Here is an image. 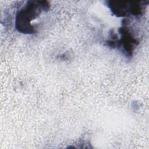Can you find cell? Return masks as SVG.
<instances>
[{
  "label": "cell",
  "mask_w": 149,
  "mask_h": 149,
  "mask_svg": "<svg viewBox=\"0 0 149 149\" xmlns=\"http://www.w3.org/2000/svg\"><path fill=\"white\" fill-rule=\"evenodd\" d=\"M45 8H47V2L45 3V2L42 1H29L17 15L16 24L19 30L22 32H30V29L31 28L30 24V21Z\"/></svg>",
  "instance_id": "cell-1"
}]
</instances>
